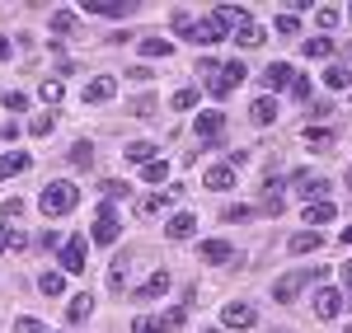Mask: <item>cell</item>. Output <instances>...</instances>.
<instances>
[{
    "instance_id": "cell-10",
    "label": "cell",
    "mask_w": 352,
    "mask_h": 333,
    "mask_svg": "<svg viewBox=\"0 0 352 333\" xmlns=\"http://www.w3.org/2000/svg\"><path fill=\"white\" fill-rule=\"evenodd\" d=\"M221 319H226V329H254V306H244V301H230V306L221 310Z\"/></svg>"
},
{
    "instance_id": "cell-37",
    "label": "cell",
    "mask_w": 352,
    "mask_h": 333,
    "mask_svg": "<svg viewBox=\"0 0 352 333\" xmlns=\"http://www.w3.org/2000/svg\"><path fill=\"white\" fill-rule=\"evenodd\" d=\"M315 24L320 28H338V10H333V5H320V10H315Z\"/></svg>"
},
{
    "instance_id": "cell-28",
    "label": "cell",
    "mask_w": 352,
    "mask_h": 333,
    "mask_svg": "<svg viewBox=\"0 0 352 333\" xmlns=\"http://www.w3.org/2000/svg\"><path fill=\"white\" fill-rule=\"evenodd\" d=\"M127 10H132V5H104V0H94V5H85V14H104V19H122V14H127Z\"/></svg>"
},
{
    "instance_id": "cell-24",
    "label": "cell",
    "mask_w": 352,
    "mask_h": 333,
    "mask_svg": "<svg viewBox=\"0 0 352 333\" xmlns=\"http://www.w3.org/2000/svg\"><path fill=\"white\" fill-rule=\"evenodd\" d=\"M324 84H329V89H352V66H329Z\"/></svg>"
},
{
    "instance_id": "cell-17",
    "label": "cell",
    "mask_w": 352,
    "mask_h": 333,
    "mask_svg": "<svg viewBox=\"0 0 352 333\" xmlns=\"http://www.w3.org/2000/svg\"><path fill=\"white\" fill-rule=\"evenodd\" d=\"M164 291H169V273H151V277H146V286H141V291H132L136 301H160Z\"/></svg>"
},
{
    "instance_id": "cell-47",
    "label": "cell",
    "mask_w": 352,
    "mask_h": 333,
    "mask_svg": "<svg viewBox=\"0 0 352 333\" xmlns=\"http://www.w3.org/2000/svg\"><path fill=\"white\" fill-rule=\"evenodd\" d=\"M122 277H127V258H118V263H113V273H109L113 286H122Z\"/></svg>"
},
{
    "instance_id": "cell-12",
    "label": "cell",
    "mask_w": 352,
    "mask_h": 333,
    "mask_svg": "<svg viewBox=\"0 0 352 333\" xmlns=\"http://www.w3.org/2000/svg\"><path fill=\"white\" fill-rule=\"evenodd\" d=\"M113 94H118V80H113V76H99V80L85 84V104H104Z\"/></svg>"
},
{
    "instance_id": "cell-54",
    "label": "cell",
    "mask_w": 352,
    "mask_h": 333,
    "mask_svg": "<svg viewBox=\"0 0 352 333\" xmlns=\"http://www.w3.org/2000/svg\"><path fill=\"white\" fill-rule=\"evenodd\" d=\"M348 188H352V169H348Z\"/></svg>"
},
{
    "instance_id": "cell-16",
    "label": "cell",
    "mask_w": 352,
    "mask_h": 333,
    "mask_svg": "<svg viewBox=\"0 0 352 333\" xmlns=\"http://www.w3.org/2000/svg\"><path fill=\"white\" fill-rule=\"evenodd\" d=\"M192 230H197V216H192V211H179V216H169V225H164L169 240H188Z\"/></svg>"
},
{
    "instance_id": "cell-46",
    "label": "cell",
    "mask_w": 352,
    "mask_h": 333,
    "mask_svg": "<svg viewBox=\"0 0 352 333\" xmlns=\"http://www.w3.org/2000/svg\"><path fill=\"white\" fill-rule=\"evenodd\" d=\"M71 160H76V165H89V160H94V146H76V150H71Z\"/></svg>"
},
{
    "instance_id": "cell-52",
    "label": "cell",
    "mask_w": 352,
    "mask_h": 333,
    "mask_svg": "<svg viewBox=\"0 0 352 333\" xmlns=\"http://www.w3.org/2000/svg\"><path fill=\"white\" fill-rule=\"evenodd\" d=\"M0 61H10V38H0Z\"/></svg>"
},
{
    "instance_id": "cell-53",
    "label": "cell",
    "mask_w": 352,
    "mask_h": 333,
    "mask_svg": "<svg viewBox=\"0 0 352 333\" xmlns=\"http://www.w3.org/2000/svg\"><path fill=\"white\" fill-rule=\"evenodd\" d=\"M343 244H352V225H348V230H343Z\"/></svg>"
},
{
    "instance_id": "cell-8",
    "label": "cell",
    "mask_w": 352,
    "mask_h": 333,
    "mask_svg": "<svg viewBox=\"0 0 352 333\" xmlns=\"http://www.w3.org/2000/svg\"><path fill=\"white\" fill-rule=\"evenodd\" d=\"M118 230H122L118 211H113V207H99V221H94V235H89V240H94V244H113Z\"/></svg>"
},
{
    "instance_id": "cell-45",
    "label": "cell",
    "mask_w": 352,
    "mask_h": 333,
    "mask_svg": "<svg viewBox=\"0 0 352 333\" xmlns=\"http://www.w3.org/2000/svg\"><path fill=\"white\" fill-rule=\"evenodd\" d=\"M104 193H109V197H127L132 188H127V179H109V183H104Z\"/></svg>"
},
{
    "instance_id": "cell-35",
    "label": "cell",
    "mask_w": 352,
    "mask_h": 333,
    "mask_svg": "<svg viewBox=\"0 0 352 333\" xmlns=\"http://www.w3.org/2000/svg\"><path fill=\"white\" fill-rule=\"evenodd\" d=\"M52 127H56V117H52V113H38V117L28 122V132H33V137H47Z\"/></svg>"
},
{
    "instance_id": "cell-34",
    "label": "cell",
    "mask_w": 352,
    "mask_h": 333,
    "mask_svg": "<svg viewBox=\"0 0 352 333\" xmlns=\"http://www.w3.org/2000/svg\"><path fill=\"white\" fill-rule=\"evenodd\" d=\"M141 179L146 183H160V179H169V165L164 160H151V165H141Z\"/></svg>"
},
{
    "instance_id": "cell-26",
    "label": "cell",
    "mask_w": 352,
    "mask_h": 333,
    "mask_svg": "<svg viewBox=\"0 0 352 333\" xmlns=\"http://www.w3.org/2000/svg\"><path fill=\"white\" fill-rule=\"evenodd\" d=\"M174 52V43H169V38H141V56H169Z\"/></svg>"
},
{
    "instance_id": "cell-57",
    "label": "cell",
    "mask_w": 352,
    "mask_h": 333,
    "mask_svg": "<svg viewBox=\"0 0 352 333\" xmlns=\"http://www.w3.org/2000/svg\"><path fill=\"white\" fill-rule=\"evenodd\" d=\"M348 333H352V324H348Z\"/></svg>"
},
{
    "instance_id": "cell-20",
    "label": "cell",
    "mask_w": 352,
    "mask_h": 333,
    "mask_svg": "<svg viewBox=\"0 0 352 333\" xmlns=\"http://www.w3.org/2000/svg\"><path fill=\"white\" fill-rule=\"evenodd\" d=\"M249 117H254L258 127H268V122H277V104H272V94H263V99H254V108H249Z\"/></svg>"
},
{
    "instance_id": "cell-1",
    "label": "cell",
    "mask_w": 352,
    "mask_h": 333,
    "mask_svg": "<svg viewBox=\"0 0 352 333\" xmlns=\"http://www.w3.org/2000/svg\"><path fill=\"white\" fill-rule=\"evenodd\" d=\"M76 202H80V188L71 183V179H56L43 188L38 197V207H43V216H66V211H76Z\"/></svg>"
},
{
    "instance_id": "cell-31",
    "label": "cell",
    "mask_w": 352,
    "mask_h": 333,
    "mask_svg": "<svg viewBox=\"0 0 352 333\" xmlns=\"http://www.w3.org/2000/svg\"><path fill=\"white\" fill-rule=\"evenodd\" d=\"M169 108H174V113H188V108H197V89H179V94L169 99Z\"/></svg>"
},
{
    "instance_id": "cell-7",
    "label": "cell",
    "mask_w": 352,
    "mask_h": 333,
    "mask_svg": "<svg viewBox=\"0 0 352 333\" xmlns=\"http://www.w3.org/2000/svg\"><path fill=\"white\" fill-rule=\"evenodd\" d=\"M338 310H343V291L338 286H320L315 291V319H338Z\"/></svg>"
},
{
    "instance_id": "cell-3",
    "label": "cell",
    "mask_w": 352,
    "mask_h": 333,
    "mask_svg": "<svg viewBox=\"0 0 352 333\" xmlns=\"http://www.w3.org/2000/svg\"><path fill=\"white\" fill-rule=\"evenodd\" d=\"M244 76H249V71H244V61H221V66H217V76H212V84H207V89H212L217 99H226L230 89H240V84H244Z\"/></svg>"
},
{
    "instance_id": "cell-11",
    "label": "cell",
    "mask_w": 352,
    "mask_h": 333,
    "mask_svg": "<svg viewBox=\"0 0 352 333\" xmlns=\"http://www.w3.org/2000/svg\"><path fill=\"white\" fill-rule=\"evenodd\" d=\"M202 183L212 188V193H226V188H235V165H212L202 174Z\"/></svg>"
},
{
    "instance_id": "cell-36",
    "label": "cell",
    "mask_w": 352,
    "mask_h": 333,
    "mask_svg": "<svg viewBox=\"0 0 352 333\" xmlns=\"http://www.w3.org/2000/svg\"><path fill=\"white\" fill-rule=\"evenodd\" d=\"M132 333H164V329H160V319H155V314H136Z\"/></svg>"
},
{
    "instance_id": "cell-6",
    "label": "cell",
    "mask_w": 352,
    "mask_h": 333,
    "mask_svg": "<svg viewBox=\"0 0 352 333\" xmlns=\"http://www.w3.org/2000/svg\"><path fill=\"white\" fill-rule=\"evenodd\" d=\"M85 235H71V240H61V277L66 273H85Z\"/></svg>"
},
{
    "instance_id": "cell-2",
    "label": "cell",
    "mask_w": 352,
    "mask_h": 333,
    "mask_svg": "<svg viewBox=\"0 0 352 333\" xmlns=\"http://www.w3.org/2000/svg\"><path fill=\"white\" fill-rule=\"evenodd\" d=\"M324 277H329V268H310V273H287V277L272 282V301H277V306H292L300 286H310V282H324Z\"/></svg>"
},
{
    "instance_id": "cell-14",
    "label": "cell",
    "mask_w": 352,
    "mask_h": 333,
    "mask_svg": "<svg viewBox=\"0 0 352 333\" xmlns=\"http://www.w3.org/2000/svg\"><path fill=\"white\" fill-rule=\"evenodd\" d=\"M235 43H240V47H263V43H268V28L249 19V24H240V28H235Z\"/></svg>"
},
{
    "instance_id": "cell-58",
    "label": "cell",
    "mask_w": 352,
    "mask_h": 333,
    "mask_svg": "<svg viewBox=\"0 0 352 333\" xmlns=\"http://www.w3.org/2000/svg\"><path fill=\"white\" fill-rule=\"evenodd\" d=\"M0 179H5V174H0Z\"/></svg>"
},
{
    "instance_id": "cell-15",
    "label": "cell",
    "mask_w": 352,
    "mask_h": 333,
    "mask_svg": "<svg viewBox=\"0 0 352 333\" xmlns=\"http://www.w3.org/2000/svg\"><path fill=\"white\" fill-rule=\"evenodd\" d=\"M292 80H296V71H292L287 61H272L268 71H263V84H268V89H287Z\"/></svg>"
},
{
    "instance_id": "cell-39",
    "label": "cell",
    "mask_w": 352,
    "mask_h": 333,
    "mask_svg": "<svg viewBox=\"0 0 352 333\" xmlns=\"http://www.w3.org/2000/svg\"><path fill=\"white\" fill-rule=\"evenodd\" d=\"M43 104H61V80H43Z\"/></svg>"
},
{
    "instance_id": "cell-22",
    "label": "cell",
    "mask_w": 352,
    "mask_h": 333,
    "mask_svg": "<svg viewBox=\"0 0 352 333\" xmlns=\"http://www.w3.org/2000/svg\"><path fill=\"white\" fill-rule=\"evenodd\" d=\"M47 28H52L56 38H71V33H76V14H71V10H52Z\"/></svg>"
},
{
    "instance_id": "cell-21",
    "label": "cell",
    "mask_w": 352,
    "mask_h": 333,
    "mask_svg": "<svg viewBox=\"0 0 352 333\" xmlns=\"http://www.w3.org/2000/svg\"><path fill=\"white\" fill-rule=\"evenodd\" d=\"M305 146H310V150H320V155H324V150H333V132H329V127H305Z\"/></svg>"
},
{
    "instance_id": "cell-5",
    "label": "cell",
    "mask_w": 352,
    "mask_h": 333,
    "mask_svg": "<svg viewBox=\"0 0 352 333\" xmlns=\"http://www.w3.org/2000/svg\"><path fill=\"white\" fill-rule=\"evenodd\" d=\"M197 146H217V137L226 132V113L221 108H212V113H197Z\"/></svg>"
},
{
    "instance_id": "cell-27",
    "label": "cell",
    "mask_w": 352,
    "mask_h": 333,
    "mask_svg": "<svg viewBox=\"0 0 352 333\" xmlns=\"http://www.w3.org/2000/svg\"><path fill=\"white\" fill-rule=\"evenodd\" d=\"M38 291L52 301V296H61V291H66V277H61V273H43V277H38Z\"/></svg>"
},
{
    "instance_id": "cell-50",
    "label": "cell",
    "mask_w": 352,
    "mask_h": 333,
    "mask_svg": "<svg viewBox=\"0 0 352 333\" xmlns=\"http://www.w3.org/2000/svg\"><path fill=\"white\" fill-rule=\"evenodd\" d=\"M343 296H352V263H343Z\"/></svg>"
},
{
    "instance_id": "cell-41",
    "label": "cell",
    "mask_w": 352,
    "mask_h": 333,
    "mask_svg": "<svg viewBox=\"0 0 352 333\" xmlns=\"http://www.w3.org/2000/svg\"><path fill=\"white\" fill-rule=\"evenodd\" d=\"M221 221H254V211H249V207H240V202H235V207H230V211H221Z\"/></svg>"
},
{
    "instance_id": "cell-38",
    "label": "cell",
    "mask_w": 352,
    "mask_h": 333,
    "mask_svg": "<svg viewBox=\"0 0 352 333\" xmlns=\"http://www.w3.org/2000/svg\"><path fill=\"white\" fill-rule=\"evenodd\" d=\"M179 324H184V306H174V310L160 314V329H179Z\"/></svg>"
},
{
    "instance_id": "cell-13",
    "label": "cell",
    "mask_w": 352,
    "mask_h": 333,
    "mask_svg": "<svg viewBox=\"0 0 352 333\" xmlns=\"http://www.w3.org/2000/svg\"><path fill=\"white\" fill-rule=\"evenodd\" d=\"M221 38H226V28H221L217 19H192L188 43H221Z\"/></svg>"
},
{
    "instance_id": "cell-55",
    "label": "cell",
    "mask_w": 352,
    "mask_h": 333,
    "mask_svg": "<svg viewBox=\"0 0 352 333\" xmlns=\"http://www.w3.org/2000/svg\"><path fill=\"white\" fill-rule=\"evenodd\" d=\"M202 333H221V329H202Z\"/></svg>"
},
{
    "instance_id": "cell-25",
    "label": "cell",
    "mask_w": 352,
    "mask_h": 333,
    "mask_svg": "<svg viewBox=\"0 0 352 333\" xmlns=\"http://www.w3.org/2000/svg\"><path fill=\"white\" fill-rule=\"evenodd\" d=\"M320 249V230H300V235H292V253H315Z\"/></svg>"
},
{
    "instance_id": "cell-30",
    "label": "cell",
    "mask_w": 352,
    "mask_h": 333,
    "mask_svg": "<svg viewBox=\"0 0 352 333\" xmlns=\"http://www.w3.org/2000/svg\"><path fill=\"white\" fill-rule=\"evenodd\" d=\"M179 193V188H169V193H151V197H141V216H155L160 207H169V197Z\"/></svg>"
},
{
    "instance_id": "cell-18",
    "label": "cell",
    "mask_w": 352,
    "mask_h": 333,
    "mask_svg": "<svg viewBox=\"0 0 352 333\" xmlns=\"http://www.w3.org/2000/svg\"><path fill=\"white\" fill-rule=\"evenodd\" d=\"M221 28H240V24H249V10L244 5H217V14H212Z\"/></svg>"
},
{
    "instance_id": "cell-42",
    "label": "cell",
    "mask_w": 352,
    "mask_h": 333,
    "mask_svg": "<svg viewBox=\"0 0 352 333\" xmlns=\"http://www.w3.org/2000/svg\"><path fill=\"white\" fill-rule=\"evenodd\" d=\"M127 80H136V84L155 80V66H132V71H127Z\"/></svg>"
},
{
    "instance_id": "cell-44",
    "label": "cell",
    "mask_w": 352,
    "mask_h": 333,
    "mask_svg": "<svg viewBox=\"0 0 352 333\" xmlns=\"http://www.w3.org/2000/svg\"><path fill=\"white\" fill-rule=\"evenodd\" d=\"M5 108H10V113H24L28 108V94H19V89H14V94H5Z\"/></svg>"
},
{
    "instance_id": "cell-19",
    "label": "cell",
    "mask_w": 352,
    "mask_h": 333,
    "mask_svg": "<svg viewBox=\"0 0 352 333\" xmlns=\"http://www.w3.org/2000/svg\"><path fill=\"white\" fill-rule=\"evenodd\" d=\"M197 253H202V263H212V268H221V263H226V258H230V244H226V240H207V244H197Z\"/></svg>"
},
{
    "instance_id": "cell-9",
    "label": "cell",
    "mask_w": 352,
    "mask_h": 333,
    "mask_svg": "<svg viewBox=\"0 0 352 333\" xmlns=\"http://www.w3.org/2000/svg\"><path fill=\"white\" fill-rule=\"evenodd\" d=\"M333 216H338V207H333V202H305V211H300L305 230H320V225H329Z\"/></svg>"
},
{
    "instance_id": "cell-49",
    "label": "cell",
    "mask_w": 352,
    "mask_h": 333,
    "mask_svg": "<svg viewBox=\"0 0 352 333\" xmlns=\"http://www.w3.org/2000/svg\"><path fill=\"white\" fill-rule=\"evenodd\" d=\"M38 244H43V249H61V235H56V230H43V240H38Z\"/></svg>"
},
{
    "instance_id": "cell-51",
    "label": "cell",
    "mask_w": 352,
    "mask_h": 333,
    "mask_svg": "<svg viewBox=\"0 0 352 333\" xmlns=\"http://www.w3.org/2000/svg\"><path fill=\"white\" fill-rule=\"evenodd\" d=\"M10 235H14V230H10V225H0V253L10 249Z\"/></svg>"
},
{
    "instance_id": "cell-23",
    "label": "cell",
    "mask_w": 352,
    "mask_h": 333,
    "mask_svg": "<svg viewBox=\"0 0 352 333\" xmlns=\"http://www.w3.org/2000/svg\"><path fill=\"white\" fill-rule=\"evenodd\" d=\"M89 314H94V301H89V296H76V301H71V306H66V319H71V324H85V319H89Z\"/></svg>"
},
{
    "instance_id": "cell-40",
    "label": "cell",
    "mask_w": 352,
    "mask_h": 333,
    "mask_svg": "<svg viewBox=\"0 0 352 333\" xmlns=\"http://www.w3.org/2000/svg\"><path fill=\"white\" fill-rule=\"evenodd\" d=\"M14 333H43V324H38L33 314H19V319H14Z\"/></svg>"
},
{
    "instance_id": "cell-33",
    "label": "cell",
    "mask_w": 352,
    "mask_h": 333,
    "mask_svg": "<svg viewBox=\"0 0 352 333\" xmlns=\"http://www.w3.org/2000/svg\"><path fill=\"white\" fill-rule=\"evenodd\" d=\"M305 56H315V61L320 56H333V38H310L305 43Z\"/></svg>"
},
{
    "instance_id": "cell-48",
    "label": "cell",
    "mask_w": 352,
    "mask_h": 333,
    "mask_svg": "<svg viewBox=\"0 0 352 333\" xmlns=\"http://www.w3.org/2000/svg\"><path fill=\"white\" fill-rule=\"evenodd\" d=\"M292 94H296V99H310V80L296 76V80H292Z\"/></svg>"
},
{
    "instance_id": "cell-56",
    "label": "cell",
    "mask_w": 352,
    "mask_h": 333,
    "mask_svg": "<svg viewBox=\"0 0 352 333\" xmlns=\"http://www.w3.org/2000/svg\"><path fill=\"white\" fill-rule=\"evenodd\" d=\"M348 14H352V5H348Z\"/></svg>"
},
{
    "instance_id": "cell-29",
    "label": "cell",
    "mask_w": 352,
    "mask_h": 333,
    "mask_svg": "<svg viewBox=\"0 0 352 333\" xmlns=\"http://www.w3.org/2000/svg\"><path fill=\"white\" fill-rule=\"evenodd\" d=\"M151 155H155V141H132L127 146V160L132 165H151Z\"/></svg>"
},
{
    "instance_id": "cell-4",
    "label": "cell",
    "mask_w": 352,
    "mask_h": 333,
    "mask_svg": "<svg viewBox=\"0 0 352 333\" xmlns=\"http://www.w3.org/2000/svg\"><path fill=\"white\" fill-rule=\"evenodd\" d=\"M292 188H296L305 202H324V193H329V179H320V174H310V169H296L292 174Z\"/></svg>"
},
{
    "instance_id": "cell-32",
    "label": "cell",
    "mask_w": 352,
    "mask_h": 333,
    "mask_svg": "<svg viewBox=\"0 0 352 333\" xmlns=\"http://www.w3.org/2000/svg\"><path fill=\"white\" fill-rule=\"evenodd\" d=\"M24 169H28L24 150H14V155H5V160H0V174H24Z\"/></svg>"
},
{
    "instance_id": "cell-43",
    "label": "cell",
    "mask_w": 352,
    "mask_h": 333,
    "mask_svg": "<svg viewBox=\"0 0 352 333\" xmlns=\"http://www.w3.org/2000/svg\"><path fill=\"white\" fill-rule=\"evenodd\" d=\"M296 14H282V19H277V33H282V38H296Z\"/></svg>"
}]
</instances>
